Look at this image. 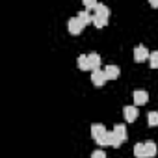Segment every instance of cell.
<instances>
[{
  "mask_svg": "<svg viewBox=\"0 0 158 158\" xmlns=\"http://www.w3.org/2000/svg\"><path fill=\"white\" fill-rule=\"evenodd\" d=\"M91 136L101 147L112 145V130H106V127L101 125V123H93L91 125Z\"/></svg>",
  "mask_w": 158,
  "mask_h": 158,
  "instance_id": "obj_1",
  "label": "cell"
},
{
  "mask_svg": "<svg viewBox=\"0 0 158 158\" xmlns=\"http://www.w3.org/2000/svg\"><path fill=\"white\" fill-rule=\"evenodd\" d=\"M127 141V127L123 123H117L112 130V147H119Z\"/></svg>",
  "mask_w": 158,
  "mask_h": 158,
  "instance_id": "obj_2",
  "label": "cell"
},
{
  "mask_svg": "<svg viewBox=\"0 0 158 158\" xmlns=\"http://www.w3.org/2000/svg\"><path fill=\"white\" fill-rule=\"evenodd\" d=\"M67 26H69V32H71V34H74V35H78V34H80V32H82V28H84V23H82L80 19H78L76 15H74V17H71V19H69V23H67Z\"/></svg>",
  "mask_w": 158,
  "mask_h": 158,
  "instance_id": "obj_3",
  "label": "cell"
},
{
  "mask_svg": "<svg viewBox=\"0 0 158 158\" xmlns=\"http://www.w3.org/2000/svg\"><path fill=\"white\" fill-rule=\"evenodd\" d=\"M91 82L95 86H104L108 82V78H106V73L102 69H97V71H91Z\"/></svg>",
  "mask_w": 158,
  "mask_h": 158,
  "instance_id": "obj_4",
  "label": "cell"
},
{
  "mask_svg": "<svg viewBox=\"0 0 158 158\" xmlns=\"http://www.w3.org/2000/svg\"><path fill=\"white\" fill-rule=\"evenodd\" d=\"M149 56H151V52H149V50H147L143 45H138V47L134 48V61L141 63V61L149 60Z\"/></svg>",
  "mask_w": 158,
  "mask_h": 158,
  "instance_id": "obj_5",
  "label": "cell"
},
{
  "mask_svg": "<svg viewBox=\"0 0 158 158\" xmlns=\"http://www.w3.org/2000/svg\"><path fill=\"white\" fill-rule=\"evenodd\" d=\"M132 99H134V104H145L147 101H149V93L145 91V89H134V93H132Z\"/></svg>",
  "mask_w": 158,
  "mask_h": 158,
  "instance_id": "obj_6",
  "label": "cell"
},
{
  "mask_svg": "<svg viewBox=\"0 0 158 158\" xmlns=\"http://www.w3.org/2000/svg\"><path fill=\"white\" fill-rule=\"evenodd\" d=\"M123 115H125V119H127L128 123H134V121L138 119L139 112H138L136 106H125V108H123Z\"/></svg>",
  "mask_w": 158,
  "mask_h": 158,
  "instance_id": "obj_7",
  "label": "cell"
},
{
  "mask_svg": "<svg viewBox=\"0 0 158 158\" xmlns=\"http://www.w3.org/2000/svg\"><path fill=\"white\" fill-rule=\"evenodd\" d=\"M104 73H106V78H108V80H117L119 74H121V71H119L117 65H106V67H104Z\"/></svg>",
  "mask_w": 158,
  "mask_h": 158,
  "instance_id": "obj_8",
  "label": "cell"
},
{
  "mask_svg": "<svg viewBox=\"0 0 158 158\" xmlns=\"http://www.w3.org/2000/svg\"><path fill=\"white\" fill-rule=\"evenodd\" d=\"M88 60H89V67H91V71L101 69V56H99L97 52H89V54H88Z\"/></svg>",
  "mask_w": 158,
  "mask_h": 158,
  "instance_id": "obj_9",
  "label": "cell"
},
{
  "mask_svg": "<svg viewBox=\"0 0 158 158\" xmlns=\"http://www.w3.org/2000/svg\"><path fill=\"white\" fill-rule=\"evenodd\" d=\"M78 69H82V71H91L89 67V60H88V54H80L78 56Z\"/></svg>",
  "mask_w": 158,
  "mask_h": 158,
  "instance_id": "obj_10",
  "label": "cell"
},
{
  "mask_svg": "<svg viewBox=\"0 0 158 158\" xmlns=\"http://www.w3.org/2000/svg\"><path fill=\"white\" fill-rule=\"evenodd\" d=\"M76 17H78V19H80V21L84 23V26H86V24H89V23H93V15H91L88 10L78 11V13H76Z\"/></svg>",
  "mask_w": 158,
  "mask_h": 158,
  "instance_id": "obj_11",
  "label": "cell"
},
{
  "mask_svg": "<svg viewBox=\"0 0 158 158\" xmlns=\"http://www.w3.org/2000/svg\"><path fill=\"white\" fill-rule=\"evenodd\" d=\"M143 143H145V152H147V158H152V156L156 154V143H154L152 139L143 141Z\"/></svg>",
  "mask_w": 158,
  "mask_h": 158,
  "instance_id": "obj_12",
  "label": "cell"
},
{
  "mask_svg": "<svg viewBox=\"0 0 158 158\" xmlns=\"http://www.w3.org/2000/svg\"><path fill=\"white\" fill-rule=\"evenodd\" d=\"M134 156H136V158H147L145 143H136V145H134Z\"/></svg>",
  "mask_w": 158,
  "mask_h": 158,
  "instance_id": "obj_13",
  "label": "cell"
},
{
  "mask_svg": "<svg viewBox=\"0 0 158 158\" xmlns=\"http://www.w3.org/2000/svg\"><path fill=\"white\" fill-rule=\"evenodd\" d=\"M95 15L110 17V8H108V6H104V4H97V8H95Z\"/></svg>",
  "mask_w": 158,
  "mask_h": 158,
  "instance_id": "obj_14",
  "label": "cell"
},
{
  "mask_svg": "<svg viewBox=\"0 0 158 158\" xmlns=\"http://www.w3.org/2000/svg\"><path fill=\"white\" fill-rule=\"evenodd\" d=\"M93 24H95L97 28H104V26L108 24V17H101V15H95V13H93Z\"/></svg>",
  "mask_w": 158,
  "mask_h": 158,
  "instance_id": "obj_15",
  "label": "cell"
},
{
  "mask_svg": "<svg viewBox=\"0 0 158 158\" xmlns=\"http://www.w3.org/2000/svg\"><path fill=\"white\" fill-rule=\"evenodd\" d=\"M147 125L149 127H158V112H149L147 114Z\"/></svg>",
  "mask_w": 158,
  "mask_h": 158,
  "instance_id": "obj_16",
  "label": "cell"
},
{
  "mask_svg": "<svg viewBox=\"0 0 158 158\" xmlns=\"http://www.w3.org/2000/svg\"><path fill=\"white\" fill-rule=\"evenodd\" d=\"M149 65H151L152 69H158V50L151 52V56H149Z\"/></svg>",
  "mask_w": 158,
  "mask_h": 158,
  "instance_id": "obj_17",
  "label": "cell"
},
{
  "mask_svg": "<svg viewBox=\"0 0 158 158\" xmlns=\"http://www.w3.org/2000/svg\"><path fill=\"white\" fill-rule=\"evenodd\" d=\"M97 4H99V2H95V0H84V6H86L88 11H89V10H95Z\"/></svg>",
  "mask_w": 158,
  "mask_h": 158,
  "instance_id": "obj_18",
  "label": "cell"
},
{
  "mask_svg": "<svg viewBox=\"0 0 158 158\" xmlns=\"http://www.w3.org/2000/svg\"><path fill=\"white\" fill-rule=\"evenodd\" d=\"M91 158H108V156H106V152L102 149H97V151L91 152Z\"/></svg>",
  "mask_w": 158,
  "mask_h": 158,
  "instance_id": "obj_19",
  "label": "cell"
},
{
  "mask_svg": "<svg viewBox=\"0 0 158 158\" xmlns=\"http://www.w3.org/2000/svg\"><path fill=\"white\" fill-rule=\"evenodd\" d=\"M151 6L152 8H158V0H151Z\"/></svg>",
  "mask_w": 158,
  "mask_h": 158,
  "instance_id": "obj_20",
  "label": "cell"
}]
</instances>
